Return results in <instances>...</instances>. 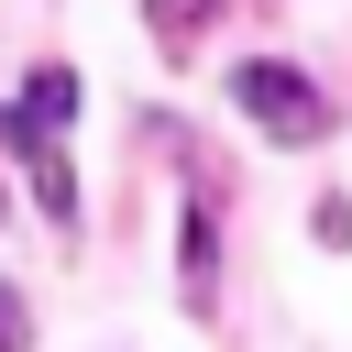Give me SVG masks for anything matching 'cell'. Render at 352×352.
I'll list each match as a JSON object with an SVG mask.
<instances>
[{
	"label": "cell",
	"mask_w": 352,
	"mask_h": 352,
	"mask_svg": "<svg viewBox=\"0 0 352 352\" xmlns=\"http://www.w3.org/2000/svg\"><path fill=\"white\" fill-rule=\"evenodd\" d=\"M231 99H242V121H253L264 143H319V132H330V99H319L297 66H264V55H253V66H231Z\"/></svg>",
	"instance_id": "cell-1"
},
{
	"label": "cell",
	"mask_w": 352,
	"mask_h": 352,
	"mask_svg": "<svg viewBox=\"0 0 352 352\" xmlns=\"http://www.w3.org/2000/svg\"><path fill=\"white\" fill-rule=\"evenodd\" d=\"M209 264H220V231L209 209H187V308H209Z\"/></svg>",
	"instance_id": "cell-2"
},
{
	"label": "cell",
	"mask_w": 352,
	"mask_h": 352,
	"mask_svg": "<svg viewBox=\"0 0 352 352\" xmlns=\"http://www.w3.org/2000/svg\"><path fill=\"white\" fill-rule=\"evenodd\" d=\"M209 22H220V0H154V33L165 44H198Z\"/></svg>",
	"instance_id": "cell-3"
},
{
	"label": "cell",
	"mask_w": 352,
	"mask_h": 352,
	"mask_svg": "<svg viewBox=\"0 0 352 352\" xmlns=\"http://www.w3.org/2000/svg\"><path fill=\"white\" fill-rule=\"evenodd\" d=\"M308 231H319V242L341 253V242H352V198H319V220H308Z\"/></svg>",
	"instance_id": "cell-4"
},
{
	"label": "cell",
	"mask_w": 352,
	"mask_h": 352,
	"mask_svg": "<svg viewBox=\"0 0 352 352\" xmlns=\"http://www.w3.org/2000/svg\"><path fill=\"white\" fill-rule=\"evenodd\" d=\"M0 352H22V341H11V330H0Z\"/></svg>",
	"instance_id": "cell-5"
}]
</instances>
